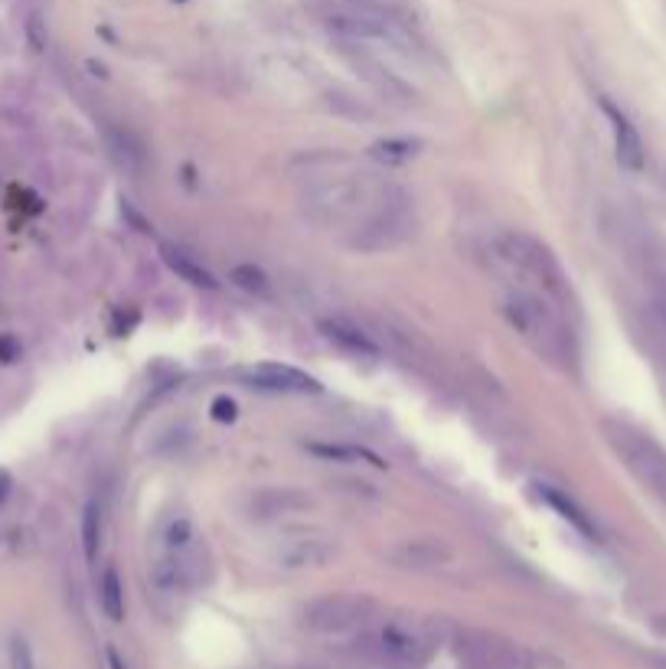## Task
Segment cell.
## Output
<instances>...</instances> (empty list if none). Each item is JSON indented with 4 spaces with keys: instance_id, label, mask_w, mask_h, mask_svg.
<instances>
[{
    "instance_id": "52a82bcc",
    "label": "cell",
    "mask_w": 666,
    "mask_h": 669,
    "mask_svg": "<svg viewBox=\"0 0 666 669\" xmlns=\"http://www.w3.org/2000/svg\"><path fill=\"white\" fill-rule=\"evenodd\" d=\"M604 438L618 457L627 464V470L666 503V454L653 444L647 435H640L637 428L624 425V421H604Z\"/></svg>"
},
{
    "instance_id": "603a6c76",
    "label": "cell",
    "mask_w": 666,
    "mask_h": 669,
    "mask_svg": "<svg viewBox=\"0 0 666 669\" xmlns=\"http://www.w3.org/2000/svg\"><path fill=\"white\" fill-rule=\"evenodd\" d=\"M10 487H14V480H10L7 470H0V503L10 497Z\"/></svg>"
},
{
    "instance_id": "8992f818",
    "label": "cell",
    "mask_w": 666,
    "mask_h": 669,
    "mask_svg": "<svg viewBox=\"0 0 666 669\" xmlns=\"http://www.w3.org/2000/svg\"><path fill=\"white\" fill-rule=\"evenodd\" d=\"M376 601L369 594H320L301 607V627L317 637H340V634H360L376 617Z\"/></svg>"
},
{
    "instance_id": "30bf717a",
    "label": "cell",
    "mask_w": 666,
    "mask_h": 669,
    "mask_svg": "<svg viewBox=\"0 0 666 669\" xmlns=\"http://www.w3.org/2000/svg\"><path fill=\"white\" fill-rule=\"evenodd\" d=\"M386 562L402 572H444L454 562V549L438 536H412L392 542L386 549Z\"/></svg>"
},
{
    "instance_id": "5bb4252c",
    "label": "cell",
    "mask_w": 666,
    "mask_h": 669,
    "mask_svg": "<svg viewBox=\"0 0 666 669\" xmlns=\"http://www.w3.org/2000/svg\"><path fill=\"white\" fill-rule=\"evenodd\" d=\"M536 493H539V500L549 506V510H555L559 513L565 523L569 526H575L582 536H588V539H598V526H595V519H591L582 506H578L569 493L565 490H559V487H552V483H539L536 487Z\"/></svg>"
},
{
    "instance_id": "7402d4cb",
    "label": "cell",
    "mask_w": 666,
    "mask_h": 669,
    "mask_svg": "<svg viewBox=\"0 0 666 669\" xmlns=\"http://www.w3.org/2000/svg\"><path fill=\"white\" fill-rule=\"evenodd\" d=\"M213 415L219 421H232V418H236V405H232L229 399H216L213 402Z\"/></svg>"
},
{
    "instance_id": "4fadbf2b",
    "label": "cell",
    "mask_w": 666,
    "mask_h": 669,
    "mask_svg": "<svg viewBox=\"0 0 666 669\" xmlns=\"http://www.w3.org/2000/svg\"><path fill=\"white\" fill-rule=\"evenodd\" d=\"M604 115H608L611 131H614V154H618V164L624 170H640L644 167V141H640L631 118L614 108L611 102H604Z\"/></svg>"
},
{
    "instance_id": "ba28073f",
    "label": "cell",
    "mask_w": 666,
    "mask_h": 669,
    "mask_svg": "<svg viewBox=\"0 0 666 669\" xmlns=\"http://www.w3.org/2000/svg\"><path fill=\"white\" fill-rule=\"evenodd\" d=\"M340 555L337 536H330L327 529L320 526H298L281 532V539L271 549V559L278 568H288V572H314V568H324Z\"/></svg>"
},
{
    "instance_id": "ffe728a7",
    "label": "cell",
    "mask_w": 666,
    "mask_h": 669,
    "mask_svg": "<svg viewBox=\"0 0 666 669\" xmlns=\"http://www.w3.org/2000/svg\"><path fill=\"white\" fill-rule=\"evenodd\" d=\"M10 669H36L33 650H30V643L23 637L10 640Z\"/></svg>"
},
{
    "instance_id": "9c48e42d",
    "label": "cell",
    "mask_w": 666,
    "mask_h": 669,
    "mask_svg": "<svg viewBox=\"0 0 666 669\" xmlns=\"http://www.w3.org/2000/svg\"><path fill=\"white\" fill-rule=\"evenodd\" d=\"M252 523H278L314 510V497L304 487H258L242 503Z\"/></svg>"
},
{
    "instance_id": "8fae6325",
    "label": "cell",
    "mask_w": 666,
    "mask_h": 669,
    "mask_svg": "<svg viewBox=\"0 0 666 669\" xmlns=\"http://www.w3.org/2000/svg\"><path fill=\"white\" fill-rule=\"evenodd\" d=\"M239 379L249 389L278 392V395H317L324 389L314 376H307L304 369L285 366V363H255L249 369H242Z\"/></svg>"
},
{
    "instance_id": "3957f363",
    "label": "cell",
    "mask_w": 666,
    "mask_h": 669,
    "mask_svg": "<svg viewBox=\"0 0 666 669\" xmlns=\"http://www.w3.org/2000/svg\"><path fill=\"white\" fill-rule=\"evenodd\" d=\"M157 555L151 562V585L167 594H187L209 585L213 559H209L206 539L190 516L174 513L160 519L157 526Z\"/></svg>"
},
{
    "instance_id": "6da1fadb",
    "label": "cell",
    "mask_w": 666,
    "mask_h": 669,
    "mask_svg": "<svg viewBox=\"0 0 666 669\" xmlns=\"http://www.w3.org/2000/svg\"><path fill=\"white\" fill-rule=\"evenodd\" d=\"M298 200L314 226L333 232L353 252H389L415 232L409 193L347 154L307 157L298 173Z\"/></svg>"
},
{
    "instance_id": "277c9868",
    "label": "cell",
    "mask_w": 666,
    "mask_h": 669,
    "mask_svg": "<svg viewBox=\"0 0 666 669\" xmlns=\"http://www.w3.org/2000/svg\"><path fill=\"white\" fill-rule=\"evenodd\" d=\"M507 324L520 333L523 343L533 350L539 359H546L552 366H565L575 356L569 327L562 324L559 307H552L549 301H542L536 294L510 291L500 304Z\"/></svg>"
},
{
    "instance_id": "7a4b0ae2",
    "label": "cell",
    "mask_w": 666,
    "mask_h": 669,
    "mask_svg": "<svg viewBox=\"0 0 666 669\" xmlns=\"http://www.w3.org/2000/svg\"><path fill=\"white\" fill-rule=\"evenodd\" d=\"M487 255L490 268L507 278L513 291L536 294L552 307H559V311L572 304L569 275H565L562 262L539 235L526 229H500L490 239Z\"/></svg>"
},
{
    "instance_id": "e0dca14e",
    "label": "cell",
    "mask_w": 666,
    "mask_h": 669,
    "mask_svg": "<svg viewBox=\"0 0 666 669\" xmlns=\"http://www.w3.org/2000/svg\"><path fill=\"white\" fill-rule=\"evenodd\" d=\"M102 503L98 500H89L85 503V513H82V552L85 559L95 562L98 559V549H102Z\"/></svg>"
},
{
    "instance_id": "5b68a950",
    "label": "cell",
    "mask_w": 666,
    "mask_h": 669,
    "mask_svg": "<svg viewBox=\"0 0 666 669\" xmlns=\"http://www.w3.org/2000/svg\"><path fill=\"white\" fill-rule=\"evenodd\" d=\"M441 643V624L435 617H415V614H392L379 621L373 630H366V650L379 663L396 669H415L425 666L428 656Z\"/></svg>"
},
{
    "instance_id": "2e32d148",
    "label": "cell",
    "mask_w": 666,
    "mask_h": 669,
    "mask_svg": "<svg viewBox=\"0 0 666 669\" xmlns=\"http://www.w3.org/2000/svg\"><path fill=\"white\" fill-rule=\"evenodd\" d=\"M98 601H102V611L111 624L125 621V585H121L118 568H105L102 588H98Z\"/></svg>"
},
{
    "instance_id": "44dd1931",
    "label": "cell",
    "mask_w": 666,
    "mask_h": 669,
    "mask_svg": "<svg viewBox=\"0 0 666 669\" xmlns=\"http://www.w3.org/2000/svg\"><path fill=\"white\" fill-rule=\"evenodd\" d=\"M20 343L14 337H0V363H17L20 359Z\"/></svg>"
},
{
    "instance_id": "9a60e30c",
    "label": "cell",
    "mask_w": 666,
    "mask_h": 669,
    "mask_svg": "<svg viewBox=\"0 0 666 669\" xmlns=\"http://www.w3.org/2000/svg\"><path fill=\"white\" fill-rule=\"evenodd\" d=\"M160 258H164V265H167L170 271H174V275H177L180 281L193 284V288H206V291H213V288H216L213 271H209L203 262H196V258H193L190 252L177 249V245H164V249H160Z\"/></svg>"
},
{
    "instance_id": "ac0fdd59",
    "label": "cell",
    "mask_w": 666,
    "mask_h": 669,
    "mask_svg": "<svg viewBox=\"0 0 666 669\" xmlns=\"http://www.w3.org/2000/svg\"><path fill=\"white\" fill-rule=\"evenodd\" d=\"M232 284L242 288V291L255 294V297H268L271 294V278L265 275L262 268H255V265H236V268H232Z\"/></svg>"
},
{
    "instance_id": "d6986e66",
    "label": "cell",
    "mask_w": 666,
    "mask_h": 669,
    "mask_svg": "<svg viewBox=\"0 0 666 669\" xmlns=\"http://www.w3.org/2000/svg\"><path fill=\"white\" fill-rule=\"evenodd\" d=\"M415 154H418V144H412V141H379V144H373V157L386 160V164H405V160H412Z\"/></svg>"
},
{
    "instance_id": "7c38bea8",
    "label": "cell",
    "mask_w": 666,
    "mask_h": 669,
    "mask_svg": "<svg viewBox=\"0 0 666 669\" xmlns=\"http://www.w3.org/2000/svg\"><path fill=\"white\" fill-rule=\"evenodd\" d=\"M317 327L333 346H340L343 353H353V356H363V359H379L382 356V343L350 317H340V314L320 317Z\"/></svg>"
},
{
    "instance_id": "cb8c5ba5",
    "label": "cell",
    "mask_w": 666,
    "mask_h": 669,
    "mask_svg": "<svg viewBox=\"0 0 666 669\" xmlns=\"http://www.w3.org/2000/svg\"><path fill=\"white\" fill-rule=\"evenodd\" d=\"M108 666H111V669H128L125 660H121V656H118L115 650H108Z\"/></svg>"
}]
</instances>
